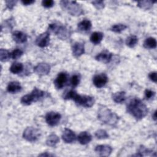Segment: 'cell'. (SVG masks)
I'll return each instance as SVG.
<instances>
[{"label": "cell", "mask_w": 157, "mask_h": 157, "mask_svg": "<svg viewBox=\"0 0 157 157\" xmlns=\"http://www.w3.org/2000/svg\"><path fill=\"white\" fill-rule=\"evenodd\" d=\"M126 110L137 120H140L144 118L148 111L146 105L138 98L132 99L128 104Z\"/></svg>", "instance_id": "obj_1"}, {"label": "cell", "mask_w": 157, "mask_h": 157, "mask_svg": "<svg viewBox=\"0 0 157 157\" xmlns=\"http://www.w3.org/2000/svg\"><path fill=\"white\" fill-rule=\"evenodd\" d=\"M98 118L103 123L114 126L119 120L118 117L104 105H100L98 111Z\"/></svg>", "instance_id": "obj_2"}, {"label": "cell", "mask_w": 157, "mask_h": 157, "mask_svg": "<svg viewBox=\"0 0 157 157\" xmlns=\"http://www.w3.org/2000/svg\"><path fill=\"white\" fill-rule=\"evenodd\" d=\"M60 6L63 10L73 16H79L83 13L82 7L76 1L67 0L61 1Z\"/></svg>", "instance_id": "obj_3"}, {"label": "cell", "mask_w": 157, "mask_h": 157, "mask_svg": "<svg viewBox=\"0 0 157 157\" xmlns=\"http://www.w3.org/2000/svg\"><path fill=\"white\" fill-rule=\"evenodd\" d=\"M48 32H52L55 33L56 35L58 36L59 38H60L62 40H66L67 39L69 36L70 32L68 28L59 23H51L48 25Z\"/></svg>", "instance_id": "obj_4"}, {"label": "cell", "mask_w": 157, "mask_h": 157, "mask_svg": "<svg viewBox=\"0 0 157 157\" xmlns=\"http://www.w3.org/2000/svg\"><path fill=\"white\" fill-rule=\"evenodd\" d=\"M41 135L40 131L34 127H27L23 132V137L28 142L37 141Z\"/></svg>", "instance_id": "obj_5"}, {"label": "cell", "mask_w": 157, "mask_h": 157, "mask_svg": "<svg viewBox=\"0 0 157 157\" xmlns=\"http://www.w3.org/2000/svg\"><path fill=\"white\" fill-rule=\"evenodd\" d=\"M73 101H74L77 105L86 108L92 107L95 102L93 97L87 95H80L78 94L76 95Z\"/></svg>", "instance_id": "obj_6"}, {"label": "cell", "mask_w": 157, "mask_h": 157, "mask_svg": "<svg viewBox=\"0 0 157 157\" xmlns=\"http://www.w3.org/2000/svg\"><path fill=\"white\" fill-rule=\"evenodd\" d=\"M61 118L60 113L56 112H48L45 115V121L50 126H56L59 123Z\"/></svg>", "instance_id": "obj_7"}, {"label": "cell", "mask_w": 157, "mask_h": 157, "mask_svg": "<svg viewBox=\"0 0 157 157\" xmlns=\"http://www.w3.org/2000/svg\"><path fill=\"white\" fill-rule=\"evenodd\" d=\"M36 44L39 47H45L50 44V33L45 31L39 34L35 41Z\"/></svg>", "instance_id": "obj_8"}, {"label": "cell", "mask_w": 157, "mask_h": 157, "mask_svg": "<svg viewBox=\"0 0 157 157\" xmlns=\"http://www.w3.org/2000/svg\"><path fill=\"white\" fill-rule=\"evenodd\" d=\"M108 81V77L104 73L96 74L93 77V82L94 86L97 88H102L105 85Z\"/></svg>", "instance_id": "obj_9"}, {"label": "cell", "mask_w": 157, "mask_h": 157, "mask_svg": "<svg viewBox=\"0 0 157 157\" xmlns=\"http://www.w3.org/2000/svg\"><path fill=\"white\" fill-rule=\"evenodd\" d=\"M34 71L39 75H45L50 72V66L45 63H40L34 67Z\"/></svg>", "instance_id": "obj_10"}, {"label": "cell", "mask_w": 157, "mask_h": 157, "mask_svg": "<svg viewBox=\"0 0 157 157\" xmlns=\"http://www.w3.org/2000/svg\"><path fill=\"white\" fill-rule=\"evenodd\" d=\"M67 81V74L65 72H60L54 80V85L57 89L63 88Z\"/></svg>", "instance_id": "obj_11"}, {"label": "cell", "mask_w": 157, "mask_h": 157, "mask_svg": "<svg viewBox=\"0 0 157 157\" xmlns=\"http://www.w3.org/2000/svg\"><path fill=\"white\" fill-rule=\"evenodd\" d=\"M94 151L101 156H108L112 151V148L108 145H98L95 148Z\"/></svg>", "instance_id": "obj_12"}, {"label": "cell", "mask_w": 157, "mask_h": 157, "mask_svg": "<svg viewBox=\"0 0 157 157\" xmlns=\"http://www.w3.org/2000/svg\"><path fill=\"white\" fill-rule=\"evenodd\" d=\"M63 140L67 144H71L74 142L76 139V136L75 133L68 128H65L62 134Z\"/></svg>", "instance_id": "obj_13"}, {"label": "cell", "mask_w": 157, "mask_h": 157, "mask_svg": "<svg viewBox=\"0 0 157 157\" xmlns=\"http://www.w3.org/2000/svg\"><path fill=\"white\" fill-rule=\"evenodd\" d=\"M112 58V53L109 52L107 50H104L101 53H98L96 56L95 59L99 61L104 63H109Z\"/></svg>", "instance_id": "obj_14"}, {"label": "cell", "mask_w": 157, "mask_h": 157, "mask_svg": "<svg viewBox=\"0 0 157 157\" xmlns=\"http://www.w3.org/2000/svg\"><path fill=\"white\" fill-rule=\"evenodd\" d=\"M72 54L75 57H79L85 53V47L82 42H76L72 47Z\"/></svg>", "instance_id": "obj_15"}, {"label": "cell", "mask_w": 157, "mask_h": 157, "mask_svg": "<svg viewBox=\"0 0 157 157\" xmlns=\"http://www.w3.org/2000/svg\"><path fill=\"white\" fill-rule=\"evenodd\" d=\"M12 37L15 42L19 44L24 43L27 40L26 34L20 31H15L13 32Z\"/></svg>", "instance_id": "obj_16"}, {"label": "cell", "mask_w": 157, "mask_h": 157, "mask_svg": "<svg viewBox=\"0 0 157 157\" xmlns=\"http://www.w3.org/2000/svg\"><path fill=\"white\" fill-rule=\"evenodd\" d=\"M91 139H92L91 135L86 131L81 132L77 137V140L78 142L82 145H86L88 144L89 142H91Z\"/></svg>", "instance_id": "obj_17"}, {"label": "cell", "mask_w": 157, "mask_h": 157, "mask_svg": "<svg viewBox=\"0 0 157 157\" xmlns=\"http://www.w3.org/2000/svg\"><path fill=\"white\" fill-rule=\"evenodd\" d=\"M21 86L18 82L13 81L9 83L7 86V91L10 93H16L20 91Z\"/></svg>", "instance_id": "obj_18"}, {"label": "cell", "mask_w": 157, "mask_h": 157, "mask_svg": "<svg viewBox=\"0 0 157 157\" xmlns=\"http://www.w3.org/2000/svg\"><path fill=\"white\" fill-rule=\"evenodd\" d=\"M91 22L89 20L86 19L82 20L77 25L78 29L82 32H87L91 29Z\"/></svg>", "instance_id": "obj_19"}, {"label": "cell", "mask_w": 157, "mask_h": 157, "mask_svg": "<svg viewBox=\"0 0 157 157\" xmlns=\"http://www.w3.org/2000/svg\"><path fill=\"white\" fill-rule=\"evenodd\" d=\"M31 94L33 98L34 102H36L42 99V98H44L45 96L46 93L37 88H34L33 90L31 91Z\"/></svg>", "instance_id": "obj_20"}, {"label": "cell", "mask_w": 157, "mask_h": 157, "mask_svg": "<svg viewBox=\"0 0 157 157\" xmlns=\"http://www.w3.org/2000/svg\"><path fill=\"white\" fill-rule=\"evenodd\" d=\"M103 37H104V35L102 33L96 31L91 34L90 36V41L93 44L97 45L101 43V42L103 39Z\"/></svg>", "instance_id": "obj_21"}, {"label": "cell", "mask_w": 157, "mask_h": 157, "mask_svg": "<svg viewBox=\"0 0 157 157\" xmlns=\"http://www.w3.org/2000/svg\"><path fill=\"white\" fill-rule=\"evenodd\" d=\"M112 99L116 103H122L126 99V93L124 91H118L112 94Z\"/></svg>", "instance_id": "obj_22"}, {"label": "cell", "mask_w": 157, "mask_h": 157, "mask_svg": "<svg viewBox=\"0 0 157 157\" xmlns=\"http://www.w3.org/2000/svg\"><path fill=\"white\" fill-rule=\"evenodd\" d=\"M59 142V139L55 134H51L46 140V144L49 147H55Z\"/></svg>", "instance_id": "obj_23"}, {"label": "cell", "mask_w": 157, "mask_h": 157, "mask_svg": "<svg viewBox=\"0 0 157 157\" xmlns=\"http://www.w3.org/2000/svg\"><path fill=\"white\" fill-rule=\"evenodd\" d=\"M23 69V65L22 63L19 62L13 63L10 67V71L15 74H19L22 72Z\"/></svg>", "instance_id": "obj_24"}, {"label": "cell", "mask_w": 157, "mask_h": 157, "mask_svg": "<svg viewBox=\"0 0 157 157\" xmlns=\"http://www.w3.org/2000/svg\"><path fill=\"white\" fill-rule=\"evenodd\" d=\"M144 47L145 48H155L156 47V40L154 37L147 38L144 42Z\"/></svg>", "instance_id": "obj_25"}, {"label": "cell", "mask_w": 157, "mask_h": 157, "mask_svg": "<svg viewBox=\"0 0 157 157\" xmlns=\"http://www.w3.org/2000/svg\"><path fill=\"white\" fill-rule=\"evenodd\" d=\"M138 42V38L135 35H131L126 40V44L130 48L134 47Z\"/></svg>", "instance_id": "obj_26"}, {"label": "cell", "mask_w": 157, "mask_h": 157, "mask_svg": "<svg viewBox=\"0 0 157 157\" xmlns=\"http://www.w3.org/2000/svg\"><path fill=\"white\" fill-rule=\"evenodd\" d=\"M155 2V1H140L137 2V6L142 9L148 10L153 6V3Z\"/></svg>", "instance_id": "obj_27"}, {"label": "cell", "mask_w": 157, "mask_h": 157, "mask_svg": "<svg viewBox=\"0 0 157 157\" xmlns=\"http://www.w3.org/2000/svg\"><path fill=\"white\" fill-rule=\"evenodd\" d=\"M11 58V53L8 50L1 48L0 50V60L2 62H6Z\"/></svg>", "instance_id": "obj_28"}, {"label": "cell", "mask_w": 157, "mask_h": 157, "mask_svg": "<svg viewBox=\"0 0 157 157\" xmlns=\"http://www.w3.org/2000/svg\"><path fill=\"white\" fill-rule=\"evenodd\" d=\"M20 102L23 105H29L32 102H34V100H33V97H32V96L30 93V94H27L24 95L23 96H22L21 98Z\"/></svg>", "instance_id": "obj_29"}, {"label": "cell", "mask_w": 157, "mask_h": 157, "mask_svg": "<svg viewBox=\"0 0 157 157\" xmlns=\"http://www.w3.org/2000/svg\"><path fill=\"white\" fill-rule=\"evenodd\" d=\"M94 135H95L96 137L99 139H107L109 137V136L107 134V132L105 130H104V129H98V130H97L95 132Z\"/></svg>", "instance_id": "obj_30"}, {"label": "cell", "mask_w": 157, "mask_h": 157, "mask_svg": "<svg viewBox=\"0 0 157 157\" xmlns=\"http://www.w3.org/2000/svg\"><path fill=\"white\" fill-rule=\"evenodd\" d=\"M126 28L127 26L124 24H117V25H113L111 27L110 29L115 33H121L122 31L124 30Z\"/></svg>", "instance_id": "obj_31"}, {"label": "cell", "mask_w": 157, "mask_h": 157, "mask_svg": "<svg viewBox=\"0 0 157 157\" xmlns=\"http://www.w3.org/2000/svg\"><path fill=\"white\" fill-rule=\"evenodd\" d=\"M23 52L18 48H16L14 50H13L11 53V58L13 59H17L18 58H19L21 56V55H23Z\"/></svg>", "instance_id": "obj_32"}, {"label": "cell", "mask_w": 157, "mask_h": 157, "mask_svg": "<svg viewBox=\"0 0 157 157\" xmlns=\"http://www.w3.org/2000/svg\"><path fill=\"white\" fill-rule=\"evenodd\" d=\"M77 94V92L74 90H69L67 93H65V94L63 96V98L64 99H72L74 100L76 95Z\"/></svg>", "instance_id": "obj_33"}, {"label": "cell", "mask_w": 157, "mask_h": 157, "mask_svg": "<svg viewBox=\"0 0 157 157\" xmlns=\"http://www.w3.org/2000/svg\"><path fill=\"white\" fill-rule=\"evenodd\" d=\"M79 82H80V76L78 75L74 74L71 77L70 79V83L73 87L77 86L78 85Z\"/></svg>", "instance_id": "obj_34"}, {"label": "cell", "mask_w": 157, "mask_h": 157, "mask_svg": "<svg viewBox=\"0 0 157 157\" xmlns=\"http://www.w3.org/2000/svg\"><path fill=\"white\" fill-rule=\"evenodd\" d=\"M91 3L98 10L103 9L104 7V6H105L104 2L103 1H101V0L93 1L91 2Z\"/></svg>", "instance_id": "obj_35"}, {"label": "cell", "mask_w": 157, "mask_h": 157, "mask_svg": "<svg viewBox=\"0 0 157 157\" xmlns=\"http://www.w3.org/2000/svg\"><path fill=\"white\" fill-rule=\"evenodd\" d=\"M4 28L11 30L14 26V21L13 19H8L4 21Z\"/></svg>", "instance_id": "obj_36"}, {"label": "cell", "mask_w": 157, "mask_h": 157, "mask_svg": "<svg viewBox=\"0 0 157 157\" xmlns=\"http://www.w3.org/2000/svg\"><path fill=\"white\" fill-rule=\"evenodd\" d=\"M144 93H145V97L147 99H150L153 98L154 96H155V92L151 90H149V89H146L145 90Z\"/></svg>", "instance_id": "obj_37"}, {"label": "cell", "mask_w": 157, "mask_h": 157, "mask_svg": "<svg viewBox=\"0 0 157 157\" xmlns=\"http://www.w3.org/2000/svg\"><path fill=\"white\" fill-rule=\"evenodd\" d=\"M55 2L52 0H44L42 1V5L44 7L50 8L53 6Z\"/></svg>", "instance_id": "obj_38"}, {"label": "cell", "mask_w": 157, "mask_h": 157, "mask_svg": "<svg viewBox=\"0 0 157 157\" xmlns=\"http://www.w3.org/2000/svg\"><path fill=\"white\" fill-rule=\"evenodd\" d=\"M6 7L9 9L11 10L13 8V7L16 5L17 1H14V0H9V1H6Z\"/></svg>", "instance_id": "obj_39"}, {"label": "cell", "mask_w": 157, "mask_h": 157, "mask_svg": "<svg viewBox=\"0 0 157 157\" xmlns=\"http://www.w3.org/2000/svg\"><path fill=\"white\" fill-rule=\"evenodd\" d=\"M148 77H149V78L151 81L154 82L155 83L156 82L157 78H156V72H150L148 74Z\"/></svg>", "instance_id": "obj_40"}, {"label": "cell", "mask_w": 157, "mask_h": 157, "mask_svg": "<svg viewBox=\"0 0 157 157\" xmlns=\"http://www.w3.org/2000/svg\"><path fill=\"white\" fill-rule=\"evenodd\" d=\"M21 2L24 6H28L34 3L35 1L34 0H25V1L23 0V1H21Z\"/></svg>", "instance_id": "obj_41"}, {"label": "cell", "mask_w": 157, "mask_h": 157, "mask_svg": "<svg viewBox=\"0 0 157 157\" xmlns=\"http://www.w3.org/2000/svg\"><path fill=\"white\" fill-rule=\"evenodd\" d=\"M39 156H53L54 155L50 154V153H48L47 152H45V153H41V154L39 155Z\"/></svg>", "instance_id": "obj_42"}, {"label": "cell", "mask_w": 157, "mask_h": 157, "mask_svg": "<svg viewBox=\"0 0 157 157\" xmlns=\"http://www.w3.org/2000/svg\"><path fill=\"white\" fill-rule=\"evenodd\" d=\"M153 118L154 119V120H156V110H155L153 113Z\"/></svg>", "instance_id": "obj_43"}]
</instances>
